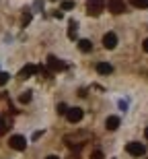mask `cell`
Masks as SVG:
<instances>
[{
  "label": "cell",
  "instance_id": "6da1fadb",
  "mask_svg": "<svg viewBox=\"0 0 148 159\" xmlns=\"http://www.w3.org/2000/svg\"><path fill=\"white\" fill-rule=\"evenodd\" d=\"M125 151H128V153L132 155V157H142L144 153H146V147H144L142 143H128V145H125Z\"/></svg>",
  "mask_w": 148,
  "mask_h": 159
},
{
  "label": "cell",
  "instance_id": "7a4b0ae2",
  "mask_svg": "<svg viewBox=\"0 0 148 159\" xmlns=\"http://www.w3.org/2000/svg\"><path fill=\"white\" fill-rule=\"evenodd\" d=\"M8 145H11V149H15V151H25V149H27V139L21 136V134H12Z\"/></svg>",
  "mask_w": 148,
  "mask_h": 159
},
{
  "label": "cell",
  "instance_id": "3957f363",
  "mask_svg": "<svg viewBox=\"0 0 148 159\" xmlns=\"http://www.w3.org/2000/svg\"><path fill=\"white\" fill-rule=\"evenodd\" d=\"M82 116H84V110H80V107H68V112H66V118L72 124H78L82 120Z\"/></svg>",
  "mask_w": 148,
  "mask_h": 159
},
{
  "label": "cell",
  "instance_id": "277c9868",
  "mask_svg": "<svg viewBox=\"0 0 148 159\" xmlns=\"http://www.w3.org/2000/svg\"><path fill=\"white\" fill-rule=\"evenodd\" d=\"M105 6V0H87V8H89V15H99Z\"/></svg>",
  "mask_w": 148,
  "mask_h": 159
},
{
  "label": "cell",
  "instance_id": "5b68a950",
  "mask_svg": "<svg viewBox=\"0 0 148 159\" xmlns=\"http://www.w3.org/2000/svg\"><path fill=\"white\" fill-rule=\"evenodd\" d=\"M48 66L52 68V70H56V72L66 70V62H62V60L56 58V56H48Z\"/></svg>",
  "mask_w": 148,
  "mask_h": 159
},
{
  "label": "cell",
  "instance_id": "8992f818",
  "mask_svg": "<svg viewBox=\"0 0 148 159\" xmlns=\"http://www.w3.org/2000/svg\"><path fill=\"white\" fill-rule=\"evenodd\" d=\"M103 46H105L107 50H113V48L117 46V35H115L113 31L105 33V37H103Z\"/></svg>",
  "mask_w": 148,
  "mask_h": 159
},
{
  "label": "cell",
  "instance_id": "52a82bcc",
  "mask_svg": "<svg viewBox=\"0 0 148 159\" xmlns=\"http://www.w3.org/2000/svg\"><path fill=\"white\" fill-rule=\"evenodd\" d=\"M107 6H109V11H111L113 15H119V12L125 11V4L121 2V0H109V2H107Z\"/></svg>",
  "mask_w": 148,
  "mask_h": 159
},
{
  "label": "cell",
  "instance_id": "ba28073f",
  "mask_svg": "<svg viewBox=\"0 0 148 159\" xmlns=\"http://www.w3.org/2000/svg\"><path fill=\"white\" fill-rule=\"evenodd\" d=\"M35 72H37V66L35 64H27V66H23V68H21L19 77H21V79H29V77H33Z\"/></svg>",
  "mask_w": 148,
  "mask_h": 159
},
{
  "label": "cell",
  "instance_id": "9c48e42d",
  "mask_svg": "<svg viewBox=\"0 0 148 159\" xmlns=\"http://www.w3.org/2000/svg\"><path fill=\"white\" fill-rule=\"evenodd\" d=\"M119 124H121V120H119L117 116H109V118L105 120L107 130H117V128H119Z\"/></svg>",
  "mask_w": 148,
  "mask_h": 159
},
{
  "label": "cell",
  "instance_id": "30bf717a",
  "mask_svg": "<svg viewBox=\"0 0 148 159\" xmlns=\"http://www.w3.org/2000/svg\"><path fill=\"white\" fill-rule=\"evenodd\" d=\"M97 72H99V75H111L113 66L109 64V62H99V64H97Z\"/></svg>",
  "mask_w": 148,
  "mask_h": 159
},
{
  "label": "cell",
  "instance_id": "8fae6325",
  "mask_svg": "<svg viewBox=\"0 0 148 159\" xmlns=\"http://www.w3.org/2000/svg\"><path fill=\"white\" fill-rule=\"evenodd\" d=\"M78 50L80 52H91L93 50V43L89 39H78Z\"/></svg>",
  "mask_w": 148,
  "mask_h": 159
},
{
  "label": "cell",
  "instance_id": "7c38bea8",
  "mask_svg": "<svg viewBox=\"0 0 148 159\" xmlns=\"http://www.w3.org/2000/svg\"><path fill=\"white\" fill-rule=\"evenodd\" d=\"M31 99H33V93H31V91H25V93L19 97V101H21V103H29Z\"/></svg>",
  "mask_w": 148,
  "mask_h": 159
},
{
  "label": "cell",
  "instance_id": "4fadbf2b",
  "mask_svg": "<svg viewBox=\"0 0 148 159\" xmlns=\"http://www.w3.org/2000/svg\"><path fill=\"white\" fill-rule=\"evenodd\" d=\"M132 6H136V8H146L148 6V0H130Z\"/></svg>",
  "mask_w": 148,
  "mask_h": 159
},
{
  "label": "cell",
  "instance_id": "5bb4252c",
  "mask_svg": "<svg viewBox=\"0 0 148 159\" xmlns=\"http://www.w3.org/2000/svg\"><path fill=\"white\" fill-rule=\"evenodd\" d=\"M8 79H11L8 72H0V87H4L6 83H8Z\"/></svg>",
  "mask_w": 148,
  "mask_h": 159
},
{
  "label": "cell",
  "instance_id": "9a60e30c",
  "mask_svg": "<svg viewBox=\"0 0 148 159\" xmlns=\"http://www.w3.org/2000/svg\"><path fill=\"white\" fill-rule=\"evenodd\" d=\"M72 8H74V2L72 0H64L62 2V11H72Z\"/></svg>",
  "mask_w": 148,
  "mask_h": 159
},
{
  "label": "cell",
  "instance_id": "2e32d148",
  "mask_svg": "<svg viewBox=\"0 0 148 159\" xmlns=\"http://www.w3.org/2000/svg\"><path fill=\"white\" fill-rule=\"evenodd\" d=\"M6 130H8V126H6V120H4V118H0V136L4 134Z\"/></svg>",
  "mask_w": 148,
  "mask_h": 159
},
{
  "label": "cell",
  "instance_id": "e0dca14e",
  "mask_svg": "<svg viewBox=\"0 0 148 159\" xmlns=\"http://www.w3.org/2000/svg\"><path fill=\"white\" fill-rule=\"evenodd\" d=\"M29 23H31V12H25L23 15V27H27Z\"/></svg>",
  "mask_w": 148,
  "mask_h": 159
},
{
  "label": "cell",
  "instance_id": "ac0fdd59",
  "mask_svg": "<svg viewBox=\"0 0 148 159\" xmlns=\"http://www.w3.org/2000/svg\"><path fill=\"white\" fill-rule=\"evenodd\" d=\"M70 37H76V23L74 21L70 23Z\"/></svg>",
  "mask_w": 148,
  "mask_h": 159
},
{
  "label": "cell",
  "instance_id": "d6986e66",
  "mask_svg": "<svg viewBox=\"0 0 148 159\" xmlns=\"http://www.w3.org/2000/svg\"><path fill=\"white\" fill-rule=\"evenodd\" d=\"M58 112H60V114H64V116H66V112H68V107H66V103H60V106H58Z\"/></svg>",
  "mask_w": 148,
  "mask_h": 159
},
{
  "label": "cell",
  "instance_id": "ffe728a7",
  "mask_svg": "<svg viewBox=\"0 0 148 159\" xmlns=\"http://www.w3.org/2000/svg\"><path fill=\"white\" fill-rule=\"evenodd\" d=\"M91 159H103V153H101V151H95V153L91 155Z\"/></svg>",
  "mask_w": 148,
  "mask_h": 159
},
{
  "label": "cell",
  "instance_id": "44dd1931",
  "mask_svg": "<svg viewBox=\"0 0 148 159\" xmlns=\"http://www.w3.org/2000/svg\"><path fill=\"white\" fill-rule=\"evenodd\" d=\"M142 48H144V52H148V39L142 41Z\"/></svg>",
  "mask_w": 148,
  "mask_h": 159
},
{
  "label": "cell",
  "instance_id": "7402d4cb",
  "mask_svg": "<svg viewBox=\"0 0 148 159\" xmlns=\"http://www.w3.org/2000/svg\"><path fill=\"white\" fill-rule=\"evenodd\" d=\"M144 136H146V141H148V126H146V130H144Z\"/></svg>",
  "mask_w": 148,
  "mask_h": 159
},
{
  "label": "cell",
  "instance_id": "603a6c76",
  "mask_svg": "<svg viewBox=\"0 0 148 159\" xmlns=\"http://www.w3.org/2000/svg\"><path fill=\"white\" fill-rule=\"evenodd\" d=\"M45 159H60V157H56V155H49V157H45Z\"/></svg>",
  "mask_w": 148,
  "mask_h": 159
}]
</instances>
